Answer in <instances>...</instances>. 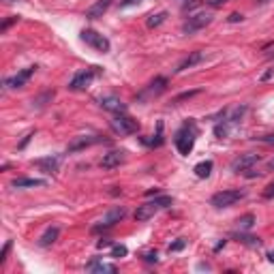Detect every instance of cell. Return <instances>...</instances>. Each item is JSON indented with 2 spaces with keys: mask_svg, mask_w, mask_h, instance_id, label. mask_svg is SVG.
I'll return each instance as SVG.
<instances>
[{
  "mask_svg": "<svg viewBox=\"0 0 274 274\" xmlns=\"http://www.w3.org/2000/svg\"><path fill=\"white\" fill-rule=\"evenodd\" d=\"M195 137H197V127H195V122H187V125L176 133L174 142H176V148H178V152L182 154V157H189V154L193 152Z\"/></svg>",
  "mask_w": 274,
  "mask_h": 274,
  "instance_id": "6da1fadb",
  "label": "cell"
},
{
  "mask_svg": "<svg viewBox=\"0 0 274 274\" xmlns=\"http://www.w3.org/2000/svg\"><path fill=\"white\" fill-rule=\"evenodd\" d=\"M174 204V199L169 197V195H161V197H154L152 201H146V204H142V206H137V210H135V219L137 221H148V219H152L157 212H161L165 208H169V206Z\"/></svg>",
  "mask_w": 274,
  "mask_h": 274,
  "instance_id": "7a4b0ae2",
  "label": "cell"
},
{
  "mask_svg": "<svg viewBox=\"0 0 274 274\" xmlns=\"http://www.w3.org/2000/svg\"><path fill=\"white\" fill-rule=\"evenodd\" d=\"M244 191H238V189H227V191H219V193L212 195L210 204L214 206V208H229V206H234L236 201L244 199Z\"/></svg>",
  "mask_w": 274,
  "mask_h": 274,
  "instance_id": "3957f363",
  "label": "cell"
},
{
  "mask_svg": "<svg viewBox=\"0 0 274 274\" xmlns=\"http://www.w3.org/2000/svg\"><path fill=\"white\" fill-rule=\"evenodd\" d=\"M81 41H84L86 45H90L92 49H97V51H101V54H107L110 51V39L107 37H103V34L99 32H95V30H90V28H86V30H81Z\"/></svg>",
  "mask_w": 274,
  "mask_h": 274,
  "instance_id": "277c9868",
  "label": "cell"
},
{
  "mask_svg": "<svg viewBox=\"0 0 274 274\" xmlns=\"http://www.w3.org/2000/svg\"><path fill=\"white\" fill-rule=\"evenodd\" d=\"M112 129L118 133V135H133V133L139 131V122L133 120V118L127 116V113H120V116H116L112 120Z\"/></svg>",
  "mask_w": 274,
  "mask_h": 274,
  "instance_id": "5b68a950",
  "label": "cell"
},
{
  "mask_svg": "<svg viewBox=\"0 0 274 274\" xmlns=\"http://www.w3.org/2000/svg\"><path fill=\"white\" fill-rule=\"evenodd\" d=\"M99 73H101L99 66H90V69H86V71H80V73L71 80L69 88H71V90H86V88L92 84V80H95Z\"/></svg>",
  "mask_w": 274,
  "mask_h": 274,
  "instance_id": "8992f818",
  "label": "cell"
},
{
  "mask_svg": "<svg viewBox=\"0 0 274 274\" xmlns=\"http://www.w3.org/2000/svg\"><path fill=\"white\" fill-rule=\"evenodd\" d=\"M210 22H212V15L210 13H197V15L189 17L187 22L182 24V32L184 34H193V32H197V30H201V28H206Z\"/></svg>",
  "mask_w": 274,
  "mask_h": 274,
  "instance_id": "52a82bcc",
  "label": "cell"
},
{
  "mask_svg": "<svg viewBox=\"0 0 274 274\" xmlns=\"http://www.w3.org/2000/svg\"><path fill=\"white\" fill-rule=\"evenodd\" d=\"M34 69H37V66H26V69H22L19 73H15V75H11V77H7V80H4V88H9V90H15V88L26 86V84H28L30 77L34 75Z\"/></svg>",
  "mask_w": 274,
  "mask_h": 274,
  "instance_id": "ba28073f",
  "label": "cell"
},
{
  "mask_svg": "<svg viewBox=\"0 0 274 274\" xmlns=\"http://www.w3.org/2000/svg\"><path fill=\"white\" fill-rule=\"evenodd\" d=\"M127 216V210L125 208H112L110 212H107L105 216L99 221V225L95 227V231H99V229H107V227H113L116 223H120L122 219Z\"/></svg>",
  "mask_w": 274,
  "mask_h": 274,
  "instance_id": "9c48e42d",
  "label": "cell"
},
{
  "mask_svg": "<svg viewBox=\"0 0 274 274\" xmlns=\"http://www.w3.org/2000/svg\"><path fill=\"white\" fill-rule=\"evenodd\" d=\"M259 163V154H242V157H238L234 163H231V172L240 174V172H249L253 165Z\"/></svg>",
  "mask_w": 274,
  "mask_h": 274,
  "instance_id": "30bf717a",
  "label": "cell"
},
{
  "mask_svg": "<svg viewBox=\"0 0 274 274\" xmlns=\"http://www.w3.org/2000/svg\"><path fill=\"white\" fill-rule=\"evenodd\" d=\"M101 142H103V137H97V135H80V137H75L73 142L69 144V152H80V150L90 148V146L101 144Z\"/></svg>",
  "mask_w": 274,
  "mask_h": 274,
  "instance_id": "8fae6325",
  "label": "cell"
},
{
  "mask_svg": "<svg viewBox=\"0 0 274 274\" xmlns=\"http://www.w3.org/2000/svg\"><path fill=\"white\" fill-rule=\"evenodd\" d=\"M165 86H167V80H165V77H157V80H154L152 84H150L146 90H144L142 95L137 97V99H139V101H150L152 97H159V95H161V92L165 90Z\"/></svg>",
  "mask_w": 274,
  "mask_h": 274,
  "instance_id": "7c38bea8",
  "label": "cell"
},
{
  "mask_svg": "<svg viewBox=\"0 0 274 274\" xmlns=\"http://www.w3.org/2000/svg\"><path fill=\"white\" fill-rule=\"evenodd\" d=\"M125 161H127V152H122V150H113V152H107L105 157L101 159V167L113 169V167H118V165H122Z\"/></svg>",
  "mask_w": 274,
  "mask_h": 274,
  "instance_id": "4fadbf2b",
  "label": "cell"
},
{
  "mask_svg": "<svg viewBox=\"0 0 274 274\" xmlns=\"http://www.w3.org/2000/svg\"><path fill=\"white\" fill-rule=\"evenodd\" d=\"M101 107L107 112H116V113H125V110H127V105L118 99V97H103Z\"/></svg>",
  "mask_w": 274,
  "mask_h": 274,
  "instance_id": "5bb4252c",
  "label": "cell"
},
{
  "mask_svg": "<svg viewBox=\"0 0 274 274\" xmlns=\"http://www.w3.org/2000/svg\"><path fill=\"white\" fill-rule=\"evenodd\" d=\"M110 4H112V0H97V2L86 11V17H88V19L103 17V13H105L107 9H110Z\"/></svg>",
  "mask_w": 274,
  "mask_h": 274,
  "instance_id": "9a60e30c",
  "label": "cell"
},
{
  "mask_svg": "<svg viewBox=\"0 0 274 274\" xmlns=\"http://www.w3.org/2000/svg\"><path fill=\"white\" fill-rule=\"evenodd\" d=\"M201 60H204V54H201V51H191L187 58H184L182 63L178 64L176 73H182V71H187V69H191V66H195L197 63H201Z\"/></svg>",
  "mask_w": 274,
  "mask_h": 274,
  "instance_id": "2e32d148",
  "label": "cell"
},
{
  "mask_svg": "<svg viewBox=\"0 0 274 274\" xmlns=\"http://www.w3.org/2000/svg\"><path fill=\"white\" fill-rule=\"evenodd\" d=\"M58 234H60L58 227H48V229L43 231V236L39 238V246H51L58 240Z\"/></svg>",
  "mask_w": 274,
  "mask_h": 274,
  "instance_id": "e0dca14e",
  "label": "cell"
},
{
  "mask_svg": "<svg viewBox=\"0 0 274 274\" xmlns=\"http://www.w3.org/2000/svg\"><path fill=\"white\" fill-rule=\"evenodd\" d=\"M45 180H41V178H17V180H13V187L15 189H26V187H45Z\"/></svg>",
  "mask_w": 274,
  "mask_h": 274,
  "instance_id": "ac0fdd59",
  "label": "cell"
},
{
  "mask_svg": "<svg viewBox=\"0 0 274 274\" xmlns=\"http://www.w3.org/2000/svg\"><path fill=\"white\" fill-rule=\"evenodd\" d=\"M58 163H60L58 157H48V159H39L37 161L39 167L45 169V174H56L58 172Z\"/></svg>",
  "mask_w": 274,
  "mask_h": 274,
  "instance_id": "d6986e66",
  "label": "cell"
},
{
  "mask_svg": "<svg viewBox=\"0 0 274 274\" xmlns=\"http://www.w3.org/2000/svg\"><path fill=\"white\" fill-rule=\"evenodd\" d=\"M212 167H214V165H212V161H201V163H197L195 165V176H197V178H208V176L212 174Z\"/></svg>",
  "mask_w": 274,
  "mask_h": 274,
  "instance_id": "ffe728a7",
  "label": "cell"
},
{
  "mask_svg": "<svg viewBox=\"0 0 274 274\" xmlns=\"http://www.w3.org/2000/svg\"><path fill=\"white\" fill-rule=\"evenodd\" d=\"M88 270L90 272H116V266H112V263H103V261H92L90 266H88Z\"/></svg>",
  "mask_w": 274,
  "mask_h": 274,
  "instance_id": "44dd1931",
  "label": "cell"
},
{
  "mask_svg": "<svg viewBox=\"0 0 274 274\" xmlns=\"http://www.w3.org/2000/svg\"><path fill=\"white\" fill-rule=\"evenodd\" d=\"M253 225H255V214H246L242 219H238V229L240 231H249Z\"/></svg>",
  "mask_w": 274,
  "mask_h": 274,
  "instance_id": "7402d4cb",
  "label": "cell"
},
{
  "mask_svg": "<svg viewBox=\"0 0 274 274\" xmlns=\"http://www.w3.org/2000/svg\"><path fill=\"white\" fill-rule=\"evenodd\" d=\"M165 19H167V13H165V11L157 13V15H150V17H148V28H157V26H161Z\"/></svg>",
  "mask_w": 274,
  "mask_h": 274,
  "instance_id": "603a6c76",
  "label": "cell"
},
{
  "mask_svg": "<svg viewBox=\"0 0 274 274\" xmlns=\"http://www.w3.org/2000/svg\"><path fill=\"white\" fill-rule=\"evenodd\" d=\"M236 238L242 242V244H249V246H259L261 244V240L259 238H255V236H246V234H236Z\"/></svg>",
  "mask_w": 274,
  "mask_h": 274,
  "instance_id": "cb8c5ba5",
  "label": "cell"
},
{
  "mask_svg": "<svg viewBox=\"0 0 274 274\" xmlns=\"http://www.w3.org/2000/svg\"><path fill=\"white\" fill-rule=\"evenodd\" d=\"M127 253H129V249L125 244H116L112 249V257H113V259H122V257H127Z\"/></svg>",
  "mask_w": 274,
  "mask_h": 274,
  "instance_id": "d4e9b609",
  "label": "cell"
},
{
  "mask_svg": "<svg viewBox=\"0 0 274 274\" xmlns=\"http://www.w3.org/2000/svg\"><path fill=\"white\" fill-rule=\"evenodd\" d=\"M227 133H229V127H227V120H225V125H216V127H214V135L219 137V139L227 137Z\"/></svg>",
  "mask_w": 274,
  "mask_h": 274,
  "instance_id": "484cf974",
  "label": "cell"
},
{
  "mask_svg": "<svg viewBox=\"0 0 274 274\" xmlns=\"http://www.w3.org/2000/svg\"><path fill=\"white\" fill-rule=\"evenodd\" d=\"M184 246H187V240H176L174 244H169V253H174V251H182Z\"/></svg>",
  "mask_w": 274,
  "mask_h": 274,
  "instance_id": "4316f807",
  "label": "cell"
},
{
  "mask_svg": "<svg viewBox=\"0 0 274 274\" xmlns=\"http://www.w3.org/2000/svg\"><path fill=\"white\" fill-rule=\"evenodd\" d=\"M201 2H204V0H187V2H184V9H187V11H193V9L201 7Z\"/></svg>",
  "mask_w": 274,
  "mask_h": 274,
  "instance_id": "83f0119b",
  "label": "cell"
},
{
  "mask_svg": "<svg viewBox=\"0 0 274 274\" xmlns=\"http://www.w3.org/2000/svg\"><path fill=\"white\" fill-rule=\"evenodd\" d=\"M9 249H11V240L4 242V249H2V253H0V263H4V259H7V253H9Z\"/></svg>",
  "mask_w": 274,
  "mask_h": 274,
  "instance_id": "f1b7e54d",
  "label": "cell"
},
{
  "mask_svg": "<svg viewBox=\"0 0 274 274\" xmlns=\"http://www.w3.org/2000/svg\"><path fill=\"white\" fill-rule=\"evenodd\" d=\"M263 197H266V199H274V182L266 187V191H263Z\"/></svg>",
  "mask_w": 274,
  "mask_h": 274,
  "instance_id": "f546056e",
  "label": "cell"
},
{
  "mask_svg": "<svg viewBox=\"0 0 274 274\" xmlns=\"http://www.w3.org/2000/svg\"><path fill=\"white\" fill-rule=\"evenodd\" d=\"M193 95H197V90H193V92H184V95L176 97V99H174V103H180L182 99H191V97H193Z\"/></svg>",
  "mask_w": 274,
  "mask_h": 274,
  "instance_id": "4dcf8cb0",
  "label": "cell"
},
{
  "mask_svg": "<svg viewBox=\"0 0 274 274\" xmlns=\"http://www.w3.org/2000/svg\"><path fill=\"white\" fill-rule=\"evenodd\" d=\"M144 259H146V261H157V251L146 253V255H144Z\"/></svg>",
  "mask_w": 274,
  "mask_h": 274,
  "instance_id": "1f68e13d",
  "label": "cell"
},
{
  "mask_svg": "<svg viewBox=\"0 0 274 274\" xmlns=\"http://www.w3.org/2000/svg\"><path fill=\"white\" fill-rule=\"evenodd\" d=\"M208 4H212V7H223V4L227 2V0H206Z\"/></svg>",
  "mask_w": 274,
  "mask_h": 274,
  "instance_id": "d6a6232c",
  "label": "cell"
},
{
  "mask_svg": "<svg viewBox=\"0 0 274 274\" xmlns=\"http://www.w3.org/2000/svg\"><path fill=\"white\" fill-rule=\"evenodd\" d=\"M229 22H242V15L240 13H231L229 15Z\"/></svg>",
  "mask_w": 274,
  "mask_h": 274,
  "instance_id": "836d02e7",
  "label": "cell"
},
{
  "mask_svg": "<svg viewBox=\"0 0 274 274\" xmlns=\"http://www.w3.org/2000/svg\"><path fill=\"white\" fill-rule=\"evenodd\" d=\"M135 2H142V0H122L120 7H131V4H135Z\"/></svg>",
  "mask_w": 274,
  "mask_h": 274,
  "instance_id": "e575fe53",
  "label": "cell"
},
{
  "mask_svg": "<svg viewBox=\"0 0 274 274\" xmlns=\"http://www.w3.org/2000/svg\"><path fill=\"white\" fill-rule=\"evenodd\" d=\"M261 142H266V144H274V133H270V135H263V137H261Z\"/></svg>",
  "mask_w": 274,
  "mask_h": 274,
  "instance_id": "d590c367",
  "label": "cell"
},
{
  "mask_svg": "<svg viewBox=\"0 0 274 274\" xmlns=\"http://www.w3.org/2000/svg\"><path fill=\"white\" fill-rule=\"evenodd\" d=\"M32 135H34V133H28V135H26V137H24V142H22V144H19V148H24V146H26V144H28V142H30V137H32Z\"/></svg>",
  "mask_w": 274,
  "mask_h": 274,
  "instance_id": "8d00e7d4",
  "label": "cell"
},
{
  "mask_svg": "<svg viewBox=\"0 0 274 274\" xmlns=\"http://www.w3.org/2000/svg\"><path fill=\"white\" fill-rule=\"evenodd\" d=\"M15 19H17V17H11V19H7V22H4V24H2V30H7V28H9V26H11V24L15 22Z\"/></svg>",
  "mask_w": 274,
  "mask_h": 274,
  "instance_id": "74e56055",
  "label": "cell"
},
{
  "mask_svg": "<svg viewBox=\"0 0 274 274\" xmlns=\"http://www.w3.org/2000/svg\"><path fill=\"white\" fill-rule=\"evenodd\" d=\"M110 244H112L110 240H101V242H99V244H97V246H99V249H105V246H110Z\"/></svg>",
  "mask_w": 274,
  "mask_h": 274,
  "instance_id": "f35d334b",
  "label": "cell"
},
{
  "mask_svg": "<svg viewBox=\"0 0 274 274\" xmlns=\"http://www.w3.org/2000/svg\"><path fill=\"white\" fill-rule=\"evenodd\" d=\"M266 167H268V172H274V159H270V161H268Z\"/></svg>",
  "mask_w": 274,
  "mask_h": 274,
  "instance_id": "ab89813d",
  "label": "cell"
},
{
  "mask_svg": "<svg viewBox=\"0 0 274 274\" xmlns=\"http://www.w3.org/2000/svg\"><path fill=\"white\" fill-rule=\"evenodd\" d=\"M268 259H270V261L274 263V253H270V255H268Z\"/></svg>",
  "mask_w": 274,
  "mask_h": 274,
  "instance_id": "60d3db41",
  "label": "cell"
},
{
  "mask_svg": "<svg viewBox=\"0 0 274 274\" xmlns=\"http://www.w3.org/2000/svg\"><path fill=\"white\" fill-rule=\"evenodd\" d=\"M7 2H13V0H7Z\"/></svg>",
  "mask_w": 274,
  "mask_h": 274,
  "instance_id": "b9f144b4",
  "label": "cell"
}]
</instances>
